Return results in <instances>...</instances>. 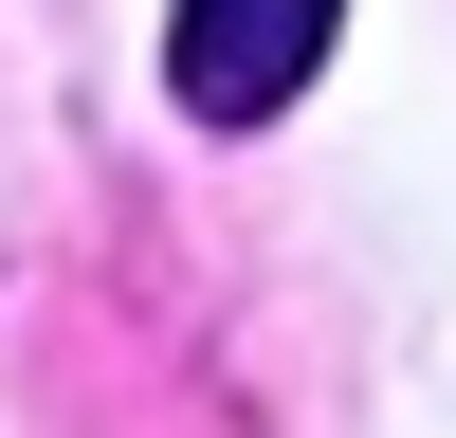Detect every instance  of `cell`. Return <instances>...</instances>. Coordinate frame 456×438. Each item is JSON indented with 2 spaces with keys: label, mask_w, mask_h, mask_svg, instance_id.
I'll return each instance as SVG.
<instances>
[{
  "label": "cell",
  "mask_w": 456,
  "mask_h": 438,
  "mask_svg": "<svg viewBox=\"0 0 456 438\" xmlns=\"http://www.w3.org/2000/svg\"><path fill=\"white\" fill-rule=\"evenodd\" d=\"M329 36H347V0H165V92L201 128H274L329 73Z\"/></svg>",
  "instance_id": "cell-1"
}]
</instances>
